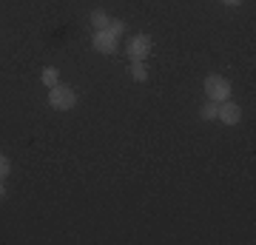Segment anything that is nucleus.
<instances>
[{"label":"nucleus","instance_id":"nucleus-1","mask_svg":"<svg viewBox=\"0 0 256 245\" xmlns=\"http://www.w3.org/2000/svg\"><path fill=\"white\" fill-rule=\"evenodd\" d=\"M48 106L54 111H72L77 106V91L63 86V83H57L54 89H48Z\"/></svg>","mask_w":256,"mask_h":245},{"label":"nucleus","instance_id":"nucleus-2","mask_svg":"<svg viewBox=\"0 0 256 245\" xmlns=\"http://www.w3.org/2000/svg\"><path fill=\"white\" fill-rule=\"evenodd\" d=\"M205 97L214 100V103L230 100V83H228V77H222V74H208V77H205Z\"/></svg>","mask_w":256,"mask_h":245},{"label":"nucleus","instance_id":"nucleus-3","mask_svg":"<svg viewBox=\"0 0 256 245\" xmlns=\"http://www.w3.org/2000/svg\"><path fill=\"white\" fill-rule=\"evenodd\" d=\"M151 37L148 35H131L128 37V43H126V55L131 57V63L134 60H146L148 55H151Z\"/></svg>","mask_w":256,"mask_h":245},{"label":"nucleus","instance_id":"nucleus-4","mask_svg":"<svg viewBox=\"0 0 256 245\" xmlns=\"http://www.w3.org/2000/svg\"><path fill=\"white\" fill-rule=\"evenodd\" d=\"M92 46H94V52H100V55H117L120 37H114L108 29H100V32H94Z\"/></svg>","mask_w":256,"mask_h":245},{"label":"nucleus","instance_id":"nucleus-5","mask_svg":"<svg viewBox=\"0 0 256 245\" xmlns=\"http://www.w3.org/2000/svg\"><path fill=\"white\" fill-rule=\"evenodd\" d=\"M216 120H222L225 126H236L239 120H242V109H239V106H236L234 100H225V103H220Z\"/></svg>","mask_w":256,"mask_h":245},{"label":"nucleus","instance_id":"nucleus-6","mask_svg":"<svg viewBox=\"0 0 256 245\" xmlns=\"http://www.w3.org/2000/svg\"><path fill=\"white\" fill-rule=\"evenodd\" d=\"M88 23H92L94 32H100V29H108L111 18H108V12H106V9H94L92 15H88Z\"/></svg>","mask_w":256,"mask_h":245},{"label":"nucleus","instance_id":"nucleus-7","mask_svg":"<svg viewBox=\"0 0 256 245\" xmlns=\"http://www.w3.org/2000/svg\"><path fill=\"white\" fill-rule=\"evenodd\" d=\"M40 80H43V86H46V89H54L57 83H60V69H43Z\"/></svg>","mask_w":256,"mask_h":245},{"label":"nucleus","instance_id":"nucleus-8","mask_svg":"<svg viewBox=\"0 0 256 245\" xmlns=\"http://www.w3.org/2000/svg\"><path fill=\"white\" fill-rule=\"evenodd\" d=\"M131 77H134L137 83L148 80V66H146V60H134V63H131Z\"/></svg>","mask_w":256,"mask_h":245},{"label":"nucleus","instance_id":"nucleus-9","mask_svg":"<svg viewBox=\"0 0 256 245\" xmlns=\"http://www.w3.org/2000/svg\"><path fill=\"white\" fill-rule=\"evenodd\" d=\"M216 111H220V103L208 100V103L200 109V114H202V120H216Z\"/></svg>","mask_w":256,"mask_h":245},{"label":"nucleus","instance_id":"nucleus-10","mask_svg":"<svg viewBox=\"0 0 256 245\" xmlns=\"http://www.w3.org/2000/svg\"><path fill=\"white\" fill-rule=\"evenodd\" d=\"M12 174V163H9V157L6 154H0V180L6 182V177Z\"/></svg>","mask_w":256,"mask_h":245},{"label":"nucleus","instance_id":"nucleus-11","mask_svg":"<svg viewBox=\"0 0 256 245\" xmlns=\"http://www.w3.org/2000/svg\"><path fill=\"white\" fill-rule=\"evenodd\" d=\"M108 32L114 37H122V32H126V23H122V20H111L108 23Z\"/></svg>","mask_w":256,"mask_h":245},{"label":"nucleus","instance_id":"nucleus-12","mask_svg":"<svg viewBox=\"0 0 256 245\" xmlns=\"http://www.w3.org/2000/svg\"><path fill=\"white\" fill-rule=\"evenodd\" d=\"M222 3H225V6H239L242 0H222Z\"/></svg>","mask_w":256,"mask_h":245},{"label":"nucleus","instance_id":"nucleus-13","mask_svg":"<svg viewBox=\"0 0 256 245\" xmlns=\"http://www.w3.org/2000/svg\"><path fill=\"white\" fill-rule=\"evenodd\" d=\"M6 197V185H3V180H0V200Z\"/></svg>","mask_w":256,"mask_h":245}]
</instances>
